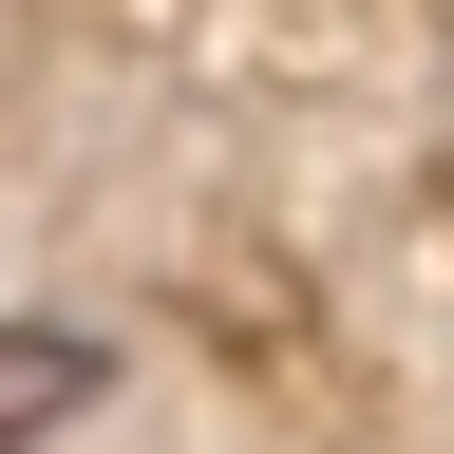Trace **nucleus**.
Instances as JSON below:
<instances>
[{
    "mask_svg": "<svg viewBox=\"0 0 454 454\" xmlns=\"http://www.w3.org/2000/svg\"><path fill=\"white\" fill-rule=\"evenodd\" d=\"M95 397H114V340L95 322H0V454H20V435H76Z\"/></svg>",
    "mask_w": 454,
    "mask_h": 454,
    "instance_id": "1",
    "label": "nucleus"
}]
</instances>
